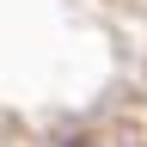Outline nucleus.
<instances>
[{"mask_svg": "<svg viewBox=\"0 0 147 147\" xmlns=\"http://www.w3.org/2000/svg\"><path fill=\"white\" fill-rule=\"evenodd\" d=\"M67 147H98V141H67Z\"/></svg>", "mask_w": 147, "mask_h": 147, "instance_id": "nucleus-1", "label": "nucleus"}]
</instances>
